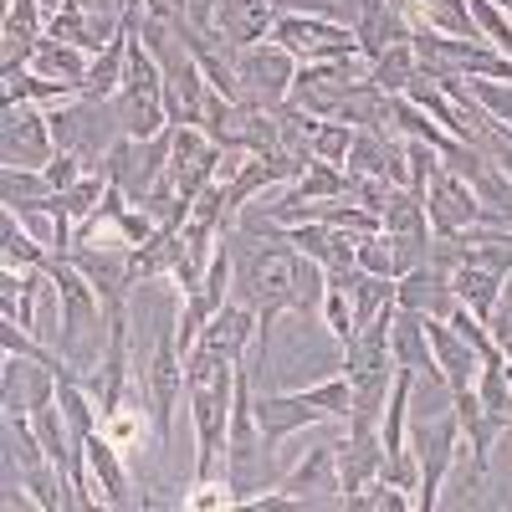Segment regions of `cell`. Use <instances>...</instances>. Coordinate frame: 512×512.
Here are the masks:
<instances>
[{"label":"cell","mask_w":512,"mask_h":512,"mask_svg":"<svg viewBox=\"0 0 512 512\" xmlns=\"http://www.w3.org/2000/svg\"><path fill=\"white\" fill-rule=\"evenodd\" d=\"M82 456H88V466H93V482H98V502H108V507H123L128 502V472H123V451L103 436V425L82 441Z\"/></svg>","instance_id":"44dd1931"},{"label":"cell","mask_w":512,"mask_h":512,"mask_svg":"<svg viewBox=\"0 0 512 512\" xmlns=\"http://www.w3.org/2000/svg\"><path fill=\"white\" fill-rule=\"evenodd\" d=\"M277 487L292 492L297 502H308V492H338V461H333V446L308 451V461H297Z\"/></svg>","instance_id":"484cf974"},{"label":"cell","mask_w":512,"mask_h":512,"mask_svg":"<svg viewBox=\"0 0 512 512\" xmlns=\"http://www.w3.org/2000/svg\"><path fill=\"white\" fill-rule=\"evenodd\" d=\"M333 461H338V502H349L354 492H364L374 477H384V441L379 431H354L344 441H333Z\"/></svg>","instance_id":"30bf717a"},{"label":"cell","mask_w":512,"mask_h":512,"mask_svg":"<svg viewBox=\"0 0 512 512\" xmlns=\"http://www.w3.org/2000/svg\"><path fill=\"white\" fill-rule=\"evenodd\" d=\"M0 154H6V169H47L57 154L52 118L36 103H11L0 118Z\"/></svg>","instance_id":"52a82bcc"},{"label":"cell","mask_w":512,"mask_h":512,"mask_svg":"<svg viewBox=\"0 0 512 512\" xmlns=\"http://www.w3.org/2000/svg\"><path fill=\"white\" fill-rule=\"evenodd\" d=\"M390 354L400 369H415V374H436V354H431V338H425V313L415 308H400L395 303V323H390Z\"/></svg>","instance_id":"e0dca14e"},{"label":"cell","mask_w":512,"mask_h":512,"mask_svg":"<svg viewBox=\"0 0 512 512\" xmlns=\"http://www.w3.org/2000/svg\"><path fill=\"white\" fill-rule=\"evenodd\" d=\"M477 400L507 425L512 431V379H507V359L502 354H492V359H482V369H477Z\"/></svg>","instance_id":"f1b7e54d"},{"label":"cell","mask_w":512,"mask_h":512,"mask_svg":"<svg viewBox=\"0 0 512 512\" xmlns=\"http://www.w3.org/2000/svg\"><path fill=\"white\" fill-rule=\"evenodd\" d=\"M31 67H36L41 77H62V82H82V77H88V67H93V57L82 52V47H72V41H57V36H41V41H36V57H31Z\"/></svg>","instance_id":"4316f807"},{"label":"cell","mask_w":512,"mask_h":512,"mask_svg":"<svg viewBox=\"0 0 512 512\" xmlns=\"http://www.w3.org/2000/svg\"><path fill=\"white\" fill-rule=\"evenodd\" d=\"M323 323H328V333L338 338V344H349V338L359 333L354 308H349V292H344V287H333V282H328V292H323Z\"/></svg>","instance_id":"d590c367"},{"label":"cell","mask_w":512,"mask_h":512,"mask_svg":"<svg viewBox=\"0 0 512 512\" xmlns=\"http://www.w3.org/2000/svg\"><path fill=\"white\" fill-rule=\"evenodd\" d=\"M344 507H354V512H405V507H415L410 502V492L405 487H395L390 477H374L364 492H354Z\"/></svg>","instance_id":"d6a6232c"},{"label":"cell","mask_w":512,"mask_h":512,"mask_svg":"<svg viewBox=\"0 0 512 512\" xmlns=\"http://www.w3.org/2000/svg\"><path fill=\"white\" fill-rule=\"evenodd\" d=\"M82 98V82H62V77H41V72H11L6 77V108L11 103H47V108H57V103H77Z\"/></svg>","instance_id":"d4e9b609"},{"label":"cell","mask_w":512,"mask_h":512,"mask_svg":"<svg viewBox=\"0 0 512 512\" xmlns=\"http://www.w3.org/2000/svg\"><path fill=\"white\" fill-rule=\"evenodd\" d=\"M292 282H297V246L262 236L246 241V251L236 256V303H246L262 323L256 344H267V328L292 308Z\"/></svg>","instance_id":"6da1fadb"},{"label":"cell","mask_w":512,"mask_h":512,"mask_svg":"<svg viewBox=\"0 0 512 512\" xmlns=\"http://www.w3.org/2000/svg\"><path fill=\"white\" fill-rule=\"evenodd\" d=\"M466 93H472V98L482 103V113H487L497 128H507V134H512V88H507V82L472 77V82H466Z\"/></svg>","instance_id":"836d02e7"},{"label":"cell","mask_w":512,"mask_h":512,"mask_svg":"<svg viewBox=\"0 0 512 512\" xmlns=\"http://www.w3.org/2000/svg\"><path fill=\"white\" fill-rule=\"evenodd\" d=\"M267 41L287 47L297 62H359V36H354V26L333 21V16L282 11Z\"/></svg>","instance_id":"277c9868"},{"label":"cell","mask_w":512,"mask_h":512,"mask_svg":"<svg viewBox=\"0 0 512 512\" xmlns=\"http://www.w3.org/2000/svg\"><path fill=\"white\" fill-rule=\"evenodd\" d=\"M41 272H47L52 287H57V338H62V354H72L77 338L93 323H103V297L88 277H82V267L72 262V256H52Z\"/></svg>","instance_id":"5b68a950"},{"label":"cell","mask_w":512,"mask_h":512,"mask_svg":"<svg viewBox=\"0 0 512 512\" xmlns=\"http://www.w3.org/2000/svg\"><path fill=\"white\" fill-rule=\"evenodd\" d=\"M425 210H431V236H456V231L482 221V200L446 164L431 175V185H425Z\"/></svg>","instance_id":"9c48e42d"},{"label":"cell","mask_w":512,"mask_h":512,"mask_svg":"<svg viewBox=\"0 0 512 512\" xmlns=\"http://www.w3.org/2000/svg\"><path fill=\"white\" fill-rule=\"evenodd\" d=\"M0 256H6V267H16V272H36V267L52 262V246H41L36 236H26L21 216L6 210V216H0Z\"/></svg>","instance_id":"83f0119b"},{"label":"cell","mask_w":512,"mask_h":512,"mask_svg":"<svg viewBox=\"0 0 512 512\" xmlns=\"http://www.w3.org/2000/svg\"><path fill=\"white\" fill-rule=\"evenodd\" d=\"M354 262H359L364 272H374V277H400V272H395V241L384 236V231L354 241Z\"/></svg>","instance_id":"e575fe53"},{"label":"cell","mask_w":512,"mask_h":512,"mask_svg":"<svg viewBox=\"0 0 512 512\" xmlns=\"http://www.w3.org/2000/svg\"><path fill=\"white\" fill-rule=\"evenodd\" d=\"M185 507L190 512H226V507H236V492H231V482H195L185 492Z\"/></svg>","instance_id":"f35d334b"},{"label":"cell","mask_w":512,"mask_h":512,"mask_svg":"<svg viewBox=\"0 0 512 512\" xmlns=\"http://www.w3.org/2000/svg\"><path fill=\"white\" fill-rule=\"evenodd\" d=\"M405 98H410L415 108H425V113H431V118L446 128V134H456L461 144H477L482 128H477L472 118H466V113H461V108H456V103H451V98H446V93H441V88H436V82L425 77L420 67H415V77L405 82Z\"/></svg>","instance_id":"ffe728a7"},{"label":"cell","mask_w":512,"mask_h":512,"mask_svg":"<svg viewBox=\"0 0 512 512\" xmlns=\"http://www.w3.org/2000/svg\"><path fill=\"white\" fill-rule=\"evenodd\" d=\"M236 62V82H241V103H256V108H282L287 103V88L297 77V57L277 41H256V47H241L231 52Z\"/></svg>","instance_id":"8992f818"},{"label":"cell","mask_w":512,"mask_h":512,"mask_svg":"<svg viewBox=\"0 0 512 512\" xmlns=\"http://www.w3.org/2000/svg\"><path fill=\"white\" fill-rule=\"evenodd\" d=\"M338 6H344V11H349V26H354L359 16H369V11H379V6H384V0H338Z\"/></svg>","instance_id":"ab89813d"},{"label":"cell","mask_w":512,"mask_h":512,"mask_svg":"<svg viewBox=\"0 0 512 512\" xmlns=\"http://www.w3.org/2000/svg\"><path fill=\"white\" fill-rule=\"evenodd\" d=\"M415 67H420L415 47H410V41H395V47L384 52V57H379V62H374V67H369L364 77L374 82L379 93H390V98H395V93H405V82L415 77Z\"/></svg>","instance_id":"f546056e"},{"label":"cell","mask_w":512,"mask_h":512,"mask_svg":"<svg viewBox=\"0 0 512 512\" xmlns=\"http://www.w3.org/2000/svg\"><path fill=\"white\" fill-rule=\"evenodd\" d=\"M333 287H344L349 292V308H354V323H374L384 308L395 303V277H374L364 267H349V272H328Z\"/></svg>","instance_id":"ac0fdd59"},{"label":"cell","mask_w":512,"mask_h":512,"mask_svg":"<svg viewBox=\"0 0 512 512\" xmlns=\"http://www.w3.org/2000/svg\"><path fill=\"white\" fill-rule=\"evenodd\" d=\"M41 175H47L52 195H62V190H72L82 175H88V159H82L77 149H57V154H52V164L41 169Z\"/></svg>","instance_id":"74e56055"},{"label":"cell","mask_w":512,"mask_h":512,"mask_svg":"<svg viewBox=\"0 0 512 512\" xmlns=\"http://www.w3.org/2000/svg\"><path fill=\"white\" fill-rule=\"evenodd\" d=\"M425 338H431V354H436V369H441L446 390H466V384H477L482 354L466 344L446 318H425Z\"/></svg>","instance_id":"5bb4252c"},{"label":"cell","mask_w":512,"mask_h":512,"mask_svg":"<svg viewBox=\"0 0 512 512\" xmlns=\"http://www.w3.org/2000/svg\"><path fill=\"white\" fill-rule=\"evenodd\" d=\"M415 461H420V487H415V512H431L436 502H441V487H446V477H451V461H456V451H461V425H456V415L451 420H441L436 431L425 425V431H415Z\"/></svg>","instance_id":"ba28073f"},{"label":"cell","mask_w":512,"mask_h":512,"mask_svg":"<svg viewBox=\"0 0 512 512\" xmlns=\"http://www.w3.org/2000/svg\"><path fill=\"white\" fill-rule=\"evenodd\" d=\"M502 359H507V379H512V344H507V349H502Z\"/></svg>","instance_id":"60d3db41"},{"label":"cell","mask_w":512,"mask_h":512,"mask_svg":"<svg viewBox=\"0 0 512 512\" xmlns=\"http://www.w3.org/2000/svg\"><path fill=\"white\" fill-rule=\"evenodd\" d=\"M349 175H374V180H390L405 185L410 169H405V144L390 134V128H354V144L344 159Z\"/></svg>","instance_id":"8fae6325"},{"label":"cell","mask_w":512,"mask_h":512,"mask_svg":"<svg viewBox=\"0 0 512 512\" xmlns=\"http://www.w3.org/2000/svg\"><path fill=\"white\" fill-rule=\"evenodd\" d=\"M384 6H395V11H405V6H410V0H384Z\"/></svg>","instance_id":"b9f144b4"},{"label":"cell","mask_w":512,"mask_h":512,"mask_svg":"<svg viewBox=\"0 0 512 512\" xmlns=\"http://www.w3.org/2000/svg\"><path fill=\"white\" fill-rule=\"evenodd\" d=\"M395 303L400 308H415L425 318H446L456 308V292H451V272L436 267V262H420L415 272H405L395 282Z\"/></svg>","instance_id":"2e32d148"},{"label":"cell","mask_w":512,"mask_h":512,"mask_svg":"<svg viewBox=\"0 0 512 512\" xmlns=\"http://www.w3.org/2000/svg\"><path fill=\"white\" fill-rule=\"evenodd\" d=\"M379 221H384L390 236H431V210H425V195L410 190V185H390Z\"/></svg>","instance_id":"603a6c76"},{"label":"cell","mask_w":512,"mask_h":512,"mask_svg":"<svg viewBox=\"0 0 512 512\" xmlns=\"http://www.w3.org/2000/svg\"><path fill=\"white\" fill-rule=\"evenodd\" d=\"M349 185H354L349 169L323 164V159H308V169L287 185V195H282V200H292V205H308V200H344V195H349Z\"/></svg>","instance_id":"cb8c5ba5"},{"label":"cell","mask_w":512,"mask_h":512,"mask_svg":"<svg viewBox=\"0 0 512 512\" xmlns=\"http://www.w3.org/2000/svg\"><path fill=\"white\" fill-rule=\"evenodd\" d=\"M349 144H354V123L318 118V128H313V159H323V164H338V169H344Z\"/></svg>","instance_id":"4dcf8cb0"},{"label":"cell","mask_w":512,"mask_h":512,"mask_svg":"<svg viewBox=\"0 0 512 512\" xmlns=\"http://www.w3.org/2000/svg\"><path fill=\"white\" fill-rule=\"evenodd\" d=\"M0 190H6V210H21L31 200H47L52 185L41 169H0Z\"/></svg>","instance_id":"1f68e13d"},{"label":"cell","mask_w":512,"mask_h":512,"mask_svg":"<svg viewBox=\"0 0 512 512\" xmlns=\"http://www.w3.org/2000/svg\"><path fill=\"white\" fill-rule=\"evenodd\" d=\"M256 420H262L267 451L277 456L292 431H303V425H323V420H333V415H328L323 405H313L303 390H292V395H256Z\"/></svg>","instance_id":"7c38bea8"},{"label":"cell","mask_w":512,"mask_h":512,"mask_svg":"<svg viewBox=\"0 0 512 512\" xmlns=\"http://www.w3.org/2000/svg\"><path fill=\"white\" fill-rule=\"evenodd\" d=\"M175 328H180V308L169 303L164 318H159V333H154V354L139 369L144 410H149V425H154L159 446H169V436H175V405H180V390H185V354H180V333Z\"/></svg>","instance_id":"7a4b0ae2"},{"label":"cell","mask_w":512,"mask_h":512,"mask_svg":"<svg viewBox=\"0 0 512 512\" xmlns=\"http://www.w3.org/2000/svg\"><path fill=\"white\" fill-rule=\"evenodd\" d=\"M256 333H262L256 313H251L246 303H226L216 318L205 323V333H200V349H210V354L226 359V364H241V359H246V349L256 344Z\"/></svg>","instance_id":"9a60e30c"},{"label":"cell","mask_w":512,"mask_h":512,"mask_svg":"<svg viewBox=\"0 0 512 512\" xmlns=\"http://www.w3.org/2000/svg\"><path fill=\"white\" fill-rule=\"evenodd\" d=\"M502 272H492V267H482V262H466V267H456L451 272V292H456V303L461 308H472L482 323L492 318V308H497V297H502Z\"/></svg>","instance_id":"7402d4cb"},{"label":"cell","mask_w":512,"mask_h":512,"mask_svg":"<svg viewBox=\"0 0 512 512\" xmlns=\"http://www.w3.org/2000/svg\"><path fill=\"white\" fill-rule=\"evenodd\" d=\"M277 16L282 11L272 0H216V41H226V52L256 47V41L272 36Z\"/></svg>","instance_id":"4fadbf2b"},{"label":"cell","mask_w":512,"mask_h":512,"mask_svg":"<svg viewBox=\"0 0 512 512\" xmlns=\"http://www.w3.org/2000/svg\"><path fill=\"white\" fill-rule=\"evenodd\" d=\"M113 108H118V134H128V139H154L159 128H169L164 72L139 36H134V47H128V67H123V82L113 93Z\"/></svg>","instance_id":"3957f363"},{"label":"cell","mask_w":512,"mask_h":512,"mask_svg":"<svg viewBox=\"0 0 512 512\" xmlns=\"http://www.w3.org/2000/svg\"><path fill=\"white\" fill-rule=\"evenodd\" d=\"M410 21V31H441V36H466V41H482V26L472 21L466 0H410L400 11Z\"/></svg>","instance_id":"d6986e66"},{"label":"cell","mask_w":512,"mask_h":512,"mask_svg":"<svg viewBox=\"0 0 512 512\" xmlns=\"http://www.w3.org/2000/svg\"><path fill=\"white\" fill-rule=\"evenodd\" d=\"M103 436L128 456V451L144 441V410H113V415H103Z\"/></svg>","instance_id":"8d00e7d4"}]
</instances>
